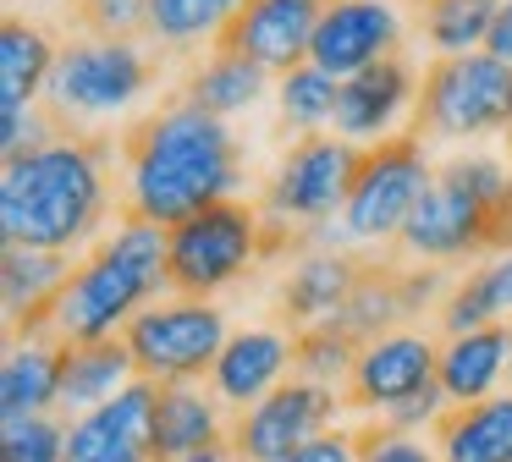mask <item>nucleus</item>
<instances>
[{"label": "nucleus", "instance_id": "b1692460", "mask_svg": "<svg viewBox=\"0 0 512 462\" xmlns=\"http://www.w3.org/2000/svg\"><path fill=\"white\" fill-rule=\"evenodd\" d=\"M430 440L441 462H512V391L474 407H446Z\"/></svg>", "mask_w": 512, "mask_h": 462}, {"label": "nucleus", "instance_id": "412c9836", "mask_svg": "<svg viewBox=\"0 0 512 462\" xmlns=\"http://www.w3.org/2000/svg\"><path fill=\"white\" fill-rule=\"evenodd\" d=\"M133 380H138V363H133V352H127L122 336L116 341H72V347H61V402H56V413L72 424V418L116 402Z\"/></svg>", "mask_w": 512, "mask_h": 462}, {"label": "nucleus", "instance_id": "423d86ee", "mask_svg": "<svg viewBox=\"0 0 512 462\" xmlns=\"http://www.w3.org/2000/svg\"><path fill=\"white\" fill-rule=\"evenodd\" d=\"M512 127V66L496 55H441L413 99V138H479Z\"/></svg>", "mask_w": 512, "mask_h": 462}, {"label": "nucleus", "instance_id": "1a4fd4ad", "mask_svg": "<svg viewBox=\"0 0 512 462\" xmlns=\"http://www.w3.org/2000/svg\"><path fill=\"white\" fill-rule=\"evenodd\" d=\"M342 407H347L342 391L292 374V380L281 385V391H270L265 402L232 413V435H226V446L237 451V462H281V457H292L298 446H309V440L331 435Z\"/></svg>", "mask_w": 512, "mask_h": 462}, {"label": "nucleus", "instance_id": "9d476101", "mask_svg": "<svg viewBox=\"0 0 512 462\" xmlns=\"http://www.w3.org/2000/svg\"><path fill=\"white\" fill-rule=\"evenodd\" d=\"M364 149L347 138H325V132H309L287 149L276 182L265 187V209L276 220H309V226H325L336 209H347V193H353V176Z\"/></svg>", "mask_w": 512, "mask_h": 462}, {"label": "nucleus", "instance_id": "f704fd0d", "mask_svg": "<svg viewBox=\"0 0 512 462\" xmlns=\"http://www.w3.org/2000/svg\"><path fill=\"white\" fill-rule=\"evenodd\" d=\"M281 462H358V429L336 424L331 435L309 440V446H298L292 457H281Z\"/></svg>", "mask_w": 512, "mask_h": 462}, {"label": "nucleus", "instance_id": "aec40b11", "mask_svg": "<svg viewBox=\"0 0 512 462\" xmlns=\"http://www.w3.org/2000/svg\"><path fill=\"white\" fill-rule=\"evenodd\" d=\"M369 264L347 259V253H303L298 264L287 270V281H281V308H287V330H314L325 325V319H336L347 308V297L358 292V281H364Z\"/></svg>", "mask_w": 512, "mask_h": 462}, {"label": "nucleus", "instance_id": "58836bf2", "mask_svg": "<svg viewBox=\"0 0 512 462\" xmlns=\"http://www.w3.org/2000/svg\"><path fill=\"white\" fill-rule=\"evenodd\" d=\"M215 6H221V11H226V17H232V11H237V6H243V0H215Z\"/></svg>", "mask_w": 512, "mask_h": 462}, {"label": "nucleus", "instance_id": "cd10ccee", "mask_svg": "<svg viewBox=\"0 0 512 462\" xmlns=\"http://www.w3.org/2000/svg\"><path fill=\"white\" fill-rule=\"evenodd\" d=\"M501 0H424V39L441 55H474L490 39Z\"/></svg>", "mask_w": 512, "mask_h": 462}, {"label": "nucleus", "instance_id": "9b49d317", "mask_svg": "<svg viewBox=\"0 0 512 462\" xmlns=\"http://www.w3.org/2000/svg\"><path fill=\"white\" fill-rule=\"evenodd\" d=\"M325 17V0H243L215 33V50L243 55V61L265 66V72L287 77L309 66L314 28Z\"/></svg>", "mask_w": 512, "mask_h": 462}, {"label": "nucleus", "instance_id": "c9c22d12", "mask_svg": "<svg viewBox=\"0 0 512 462\" xmlns=\"http://www.w3.org/2000/svg\"><path fill=\"white\" fill-rule=\"evenodd\" d=\"M485 55H496V61L512 66V0H501L496 22H490V39H485Z\"/></svg>", "mask_w": 512, "mask_h": 462}, {"label": "nucleus", "instance_id": "ddd939ff", "mask_svg": "<svg viewBox=\"0 0 512 462\" xmlns=\"http://www.w3.org/2000/svg\"><path fill=\"white\" fill-rule=\"evenodd\" d=\"M490 231H496V209L479 204L468 187H457L452 176L435 171V182L413 204L397 242L408 253H419V259H468V253L490 248Z\"/></svg>", "mask_w": 512, "mask_h": 462}, {"label": "nucleus", "instance_id": "473e14b6", "mask_svg": "<svg viewBox=\"0 0 512 462\" xmlns=\"http://www.w3.org/2000/svg\"><path fill=\"white\" fill-rule=\"evenodd\" d=\"M78 17L94 39L133 44L149 28V0H78Z\"/></svg>", "mask_w": 512, "mask_h": 462}, {"label": "nucleus", "instance_id": "bb28decb", "mask_svg": "<svg viewBox=\"0 0 512 462\" xmlns=\"http://www.w3.org/2000/svg\"><path fill=\"white\" fill-rule=\"evenodd\" d=\"M265 66L243 61V55H226L215 50L210 61L199 66V72L188 77V88H182V99H193L199 110H210V116H232V110H248L259 94H265Z\"/></svg>", "mask_w": 512, "mask_h": 462}, {"label": "nucleus", "instance_id": "4be33fe9", "mask_svg": "<svg viewBox=\"0 0 512 462\" xmlns=\"http://www.w3.org/2000/svg\"><path fill=\"white\" fill-rule=\"evenodd\" d=\"M72 281V259L67 253H45V248H6L0 264V292H6V330L17 336H45V319L56 308L61 286Z\"/></svg>", "mask_w": 512, "mask_h": 462}, {"label": "nucleus", "instance_id": "6ab92c4d", "mask_svg": "<svg viewBox=\"0 0 512 462\" xmlns=\"http://www.w3.org/2000/svg\"><path fill=\"white\" fill-rule=\"evenodd\" d=\"M413 94V61L408 55H386V61L364 66L358 77H347L342 94H336V138L358 143V138H375V132H386L391 121H397V110L408 105Z\"/></svg>", "mask_w": 512, "mask_h": 462}, {"label": "nucleus", "instance_id": "f8f14e48", "mask_svg": "<svg viewBox=\"0 0 512 462\" xmlns=\"http://www.w3.org/2000/svg\"><path fill=\"white\" fill-rule=\"evenodd\" d=\"M435 369H441V347L419 330H391V336L369 341L353 363V380H347L342 402L353 413L386 418L391 407L413 402L419 391L435 385Z\"/></svg>", "mask_w": 512, "mask_h": 462}, {"label": "nucleus", "instance_id": "2eb2a0df", "mask_svg": "<svg viewBox=\"0 0 512 462\" xmlns=\"http://www.w3.org/2000/svg\"><path fill=\"white\" fill-rule=\"evenodd\" d=\"M397 11L386 0H325V17L314 28V44H309V61L320 72H331L336 83L358 77L364 66L397 55Z\"/></svg>", "mask_w": 512, "mask_h": 462}, {"label": "nucleus", "instance_id": "f3484780", "mask_svg": "<svg viewBox=\"0 0 512 462\" xmlns=\"http://www.w3.org/2000/svg\"><path fill=\"white\" fill-rule=\"evenodd\" d=\"M232 435V413L204 380L155 385V462H182Z\"/></svg>", "mask_w": 512, "mask_h": 462}, {"label": "nucleus", "instance_id": "4c0bfd02", "mask_svg": "<svg viewBox=\"0 0 512 462\" xmlns=\"http://www.w3.org/2000/svg\"><path fill=\"white\" fill-rule=\"evenodd\" d=\"M182 462H237V451L221 440V446H210V451H193V457H182Z\"/></svg>", "mask_w": 512, "mask_h": 462}, {"label": "nucleus", "instance_id": "393cba45", "mask_svg": "<svg viewBox=\"0 0 512 462\" xmlns=\"http://www.w3.org/2000/svg\"><path fill=\"white\" fill-rule=\"evenodd\" d=\"M56 50H50L45 28L23 17H6L0 28V116H23L34 110V94H45Z\"/></svg>", "mask_w": 512, "mask_h": 462}, {"label": "nucleus", "instance_id": "4468645a", "mask_svg": "<svg viewBox=\"0 0 512 462\" xmlns=\"http://www.w3.org/2000/svg\"><path fill=\"white\" fill-rule=\"evenodd\" d=\"M292 369H298V330L248 325V330H232V341L215 358L204 385L221 396L226 413H243V407L265 402L270 391H281L292 380Z\"/></svg>", "mask_w": 512, "mask_h": 462}, {"label": "nucleus", "instance_id": "39448f33", "mask_svg": "<svg viewBox=\"0 0 512 462\" xmlns=\"http://www.w3.org/2000/svg\"><path fill=\"white\" fill-rule=\"evenodd\" d=\"M259 253H265V215L254 204H243V198H221V204L199 209L193 220L171 226V253H166L171 297L210 303Z\"/></svg>", "mask_w": 512, "mask_h": 462}, {"label": "nucleus", "instance_id": "ea45409f", "mask_svg": "<svg viewBox=\"0 0 512 462\" xmlns=\"http://www.w3.org/2000/svg\"><path fill=\"white\" fill-rule=\"evenodd\" d=\"M501 143H507V149H512V127H507V138H501Z\"/></svg>", "mask_w": 512, "mask_h": 462}, {"label": "nucleus", "instance_id": "dca6fc26", "mask_svg": "<svg viewBox=\"0 0 512 462\" xmlns=\"http://www.w3.org/2000/svg\"><path fill=\"white\" fill-rule=\"evenodd\" d=\"M67 462H155V385L133 380L116 402L72 418Z\"/></svg>", "mask_w": 512, "mask_h": 462}, {"label": "nucleus", "instance_id": "c85d7f7f", "mask_svg": "<svg viewBox=\"0 0 512 462\" xmlns=\"http://www.w3.org/2000/svg\"><path fill=\"white\" fill-rule=\"evenodd\" d=\"M336 94H342V83H336L331 72H320L314 61L298 66V72H287V77H281V88H276L281 127H292V132H303V138H309L320 121L336 116Z\"/></svg>", "mask_w": 512, "mask_h": 462}, {"label": "nucleus", "instance_id": "a211bd4d", "mask_svg": "<svg viewBox=\"0 0 512 462\" xmlns=\"http://www.w3.org/2000/svg\"><path fill=\"white\" fill-rule=\"evenodd\" d=\"M507 369H512V325H485L468 330V336H446L435 385L446 391L452 407H474L507 391Z\"/></svg>", "mask_w": 512, "mask_h": 462}, {"label": "nucleus", "instance_id": "a19ab883", "mask_svg": "<svg viewBox=\"0 0 512 462\" xmlns=\"http://www.w3.org/2000/svg\"><path fill=\"white\" fill-rule=\"evenodd\" d=\"M507 391H512V369H507Z\"/></svg>", "mask_w": 512, "mask_h": 462}, {"label": "nucleus", "instance_id": "6e6552de", "mask_svg": "<svg viewBox=\"0 0 512 462\" xmlns=\"http://www.w3.org/2000/svg\"><path fill=\"white\" fill-rule=\"evenodd\" d=\"M430 182H435V171L424 160V138L397 132V138L369 143L364 160H358L347 209H342V237H358V242L397 237Z\"/></svg>", "mask_w": 512, "mask_h": 462}, {"label": "nucleus", "instance_id": "5701e85b", "mask_svg": "<svg viewBox=\"0 0 512 462\" xmlns=\"http://www.w3.org/2000/svg\"><path fill=\"white\" fill-rule=\"evenodd\" d=\"M61 347L56 336H17L0 363V418H45L61 402Z\"/></svg>", "mask_w": 512, "mask_h": 462}, {"label": "nucleus", "instance_id": "e433bc0d", "mask_svg": "<svg viewBox=\"0 0 512 462\" xmlns=\"http://www.w3.org/2000/svg\"><path fill=\"white\" fill-rule=\"evenodd\" d=\"M490 248L512 253V176H507V198H501V209H496V231H490Z\"/></svg>", "mask_w": 512, "mask_h": 462}, {"label": "nucleus", "instance_id": "72a5a7b5", "mask_svg": "<svg viewBox=\"0 0 512 462\" xmlns=\"http://www.w3.org/2000/svg\"><path fill=\"white\" fill-rule=\"evenodd\" d=\"M358 462H441V451H435V440H424V435L364 424L358 429Z\"/></svg>", "mask_w": 512, "mask_h": 462}, {"label": "nucleus", "instance_id": "0eeeda50", "mask_svg": "<svg viewBox=\"0 0 512 462\" xmlns=\"http://www.w3.org/2000/svg\"><path fill=\"white\" fill-rule=\"evenodd\" d=\"M160 66L149 61L138 44H116V39H72L56 50V66H50L45 83V110L56 116V127L67 138L78 116H111V110L133 105L149 83H155Z\"/></svg>", "mask_w": 512, "mask_h": 462}, {"label": "nucleus", "instance_id": "7ed1b4c3", "mask_svg": "<svg viewBox=\"0 0 512 462\" xmlns=\"http://www.w3.org/2000/svg\"><path fill=\"white\" fill-rule=\"evenodd\" d=\"M171 231L155 220L127 215L89 259L72 270V281L61 286L56 308L45 319V336L56 341H116L149 303L171 297L166 275Z\"/></svg>", "mask_w": 512, "mask_h": 462}, {"label": "nucleus", "instance_id": "f257e3e1", "mask_svg": "<svg viewBox=\"0 0 512 462\" xmlns=\"http://www.w3.org/2000/svg\"><path fill=\"white\" fill-rule=\"evenodd\" d=\"M127 160V215L182 226L199 209L237 198L243 182V154L221 116L199 110L193 99H171L122 138Z\"/></svg>", "mask_w": 512, "mask_h": 462}, {"label": "nucleus", "instance_id": "c756f323", "mask_svg": "<svg viewBox=\"0 0 512 462\" xmlns=\"http://www.w3.org/2000/svg\"><path fill=\"white\" fill-rule=\"evenodd\" d=\"M358 341H347L342 330L331 325H314V330H298V380H314V385H331V391H347L353 380V363H358Z\"/></svg>", "mask_w": 512, "mask_h": 462}, {"label": "nucleus", "instance_id": "a878e982", "mask_svg": "<svg viewBox=\"0 0 512 462\" xmlns=\"http://www.w3.org/2000/svg\"><path fill=\"white\" fill-rule=\"evenodd\" d=\"M507 314H512V253H501V259L468 270L446 292L441 330L446 336H468V330H485V325H507Z\"/></svg>", "mask_w": 512, "mask_h": 462}, {"label": "nucleus", "instance_id": "2f4dec72", "mask_svg": "<svg viewBox=\"0 0 512 462\" xmlns=\"http://www.w3.org/2000/svg\"><path fill=\"white\" fill-rule=\"evenodd\" d=\"M226 28V11L215 0H149V33L160 44H199Z\"/></svg>", "mask_w": 512, "mask_h": 462}, {"label": "nucleus", "instance_id": "20e7f679", "mask_svg": "<svg viewBox=\"0 0 512 462\" xmlns=\"http://www.w3.org/2000/svg\"><path fill=\"white\" fill-rule=\"evenodd\" d=\"M127 352L138 363V380L149 385H193L210 380L215 358L232 341L226 308L199 303V297H160L149 303L133 325L122 330Z\"/></svg>", "mask_w": 512, "mask_h": 462}, {"label": "nucleus", "instance_id": "7c9ffc66", "mask_svg": "<svg viewBox=\"0 0 512 462\" xmlns=\"http://www.w3.org/2000/svg\"><path fill=\"white\" fill-rule=\"evenodd\" d=\"M0 462H67V418H6L0 424Z\"/></svg>", "mask_w": 512, "mask_h": 462}, {"label": "nucleus", "instance_id": "f03ea898", "mask_svg": "<svg viewBox=\"0 0 512 462\" xmlns=\"http://www.w3.org/2000/svg\"><path fill=\"white\" fill-rule=\"evenodd\" d=\"M105 143L50 138L6 160L0 176V231L6 248L72 253L105 215Z\"/></svg>", "mask_w": 512, "mask_h": 462}]
</instances>
